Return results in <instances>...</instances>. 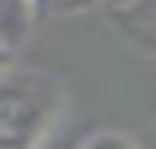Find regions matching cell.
<instances>
[{"label": "cell", "instance_id": "7a4b0ae2", "mask_svg": "<svg viewBox=\"0 0 156 149\" xmlns=\"http://www.w3.org/2000/svg\"><path fill=\"white\" fill-rule=\"evenodd\" d=\"M33 17V0H0V40L13 50L27 40Z\"/></svg>", "mask_w": 156, "mask_h": 149}, {"label": "cell", "instance_id": "3957f363", "mask_svg": "<svg viewBox=\"0 0 156 149\" xmlns=\"http://www.w3.org/2000/svg\"><path fill=\"white\" fill-rule=\"evenodd\" d=\"M80 149H143L133 136L126 133H116V129H103V133H93Z\"/></svg>", "mask_w": 156, "mask_h": 149}, {"label": "cell", "instance_id": "6da1fadb", "mask_svg": "<svg viewBox=\"0 0 156 149\" xmlns=\"http://www.w3.org/2000/svg\"><path fill=\"white\" fill-rule=\"evenodd\" d=\"M57 119L47 89L7 83L0 89V149H37Z\"/></svg>", "mask_w": 156, "mask_h": 149}]
</instances>
